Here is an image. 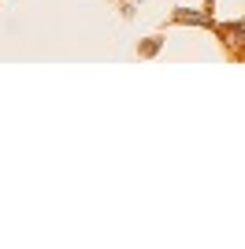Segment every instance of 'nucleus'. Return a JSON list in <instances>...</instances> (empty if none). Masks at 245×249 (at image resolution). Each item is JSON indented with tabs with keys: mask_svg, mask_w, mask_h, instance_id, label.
Segmentation results:
<instances>
[]
</instances>
